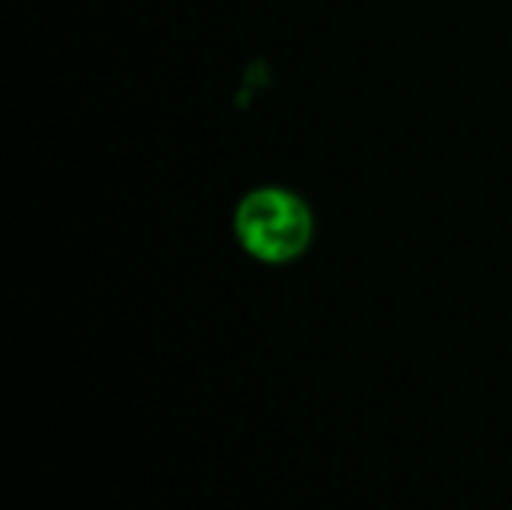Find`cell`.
<instances>
[{"label":"cell","mask_w":512,"mask_h":510,"mask_svg":"<svg viewBox=\"0 0 512 510\" xmlns=\"http://www.w3.org/2000/svg\"><path fill=\"white\" fill-rule=\"evenodd\" d=\"M238 235L258 258L288 260L308 243L310 213L285 190H260L240 205Z\"/></svg>","instance_id":"cell-1"}]
</instances>
